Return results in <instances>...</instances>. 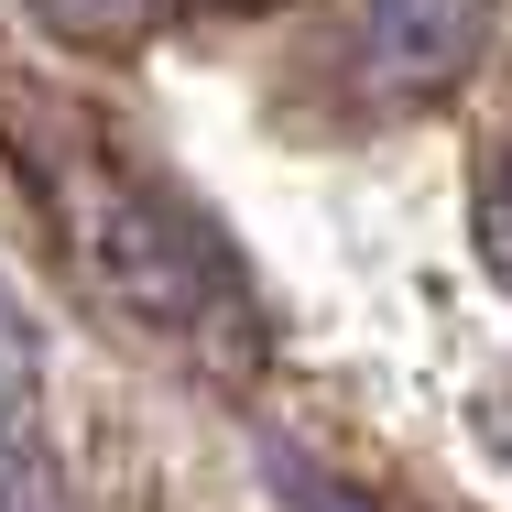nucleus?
<instances>
[{
	"label": "nucleus",
	"mask_w": 512,
	"mask_h": 512,
	"mask_svg": "<svg viewBox=\"0 0 512 512\" xmlns=\"http://www.w3.org/2000/svg\"><path fill=\"white\" fill-rule=\"evenodd\" d=\"M0 142L22 153L33 197L55 207L77 273H88L131 327L186 338V349H218V360L251 349V295H240L229 240H218L175 186H153L99 120L55 109L44 88H0Z\"/></svg>",
	"instance_id": "nucleus-1"
},
{
	"label": "nucleus",
	"mask_w": 512,
	"mask_h": 512,
	"mask_svg": "<svg viewBox=\"0 0 512 512\" xmlns=\"http://www.w3.org/2000/svg\"><path fill=\"white\" fill-rule=\"evenodd\" d=\"M491 33V0H360V77L382 99H436Z\"/></svg>",
	"instance_id": "nucleus-2"
},
{
	"label": "nucleus",
	"mask_w": 512,
	"mask_h": 512,
	"mask_svg": "<svg viewBox=\"0 0 512 512\" xmlns=\"http://www.w3.org/2000/svg\"><path fill=\"white\" fill-rule=\"evenodd\" d=\"M33 22L66 33V44H131L153 22V0H33Z\"/></svg>",
	"instance_id": "nucleus-3"
},
{
	"label": "nucleus",
	"mask_w": 512,
	"mask_h": 512,
	"mask_svg": "<svg viewBox=\"0 0 512 512\" xmlns=\"http://www.w3.org/2000/svg\"><path fill=\"white\" fill-rule=\"evenodd\" d=\"M33 382H44V349H33V316L0 306V447L22 436V414H33Z\"/></svg>",
	"instance_id": "nucleus-4"
},
{
	"label": "nucleus",
	"mask_w": 512,
	"mask_h": 512,
	"mask_svg": "<svg viewBox=\"0 0 512 512\" xmlns=\"http://www.w3.org/2000/svg\"><path fill=\"white\" fill-rule=\"evenodd\" d=\"M186 11H229V22H251V11H284V0H186Z\"/></svg>",
	"instance_id": "nucleus-5"
}]
</instances>
